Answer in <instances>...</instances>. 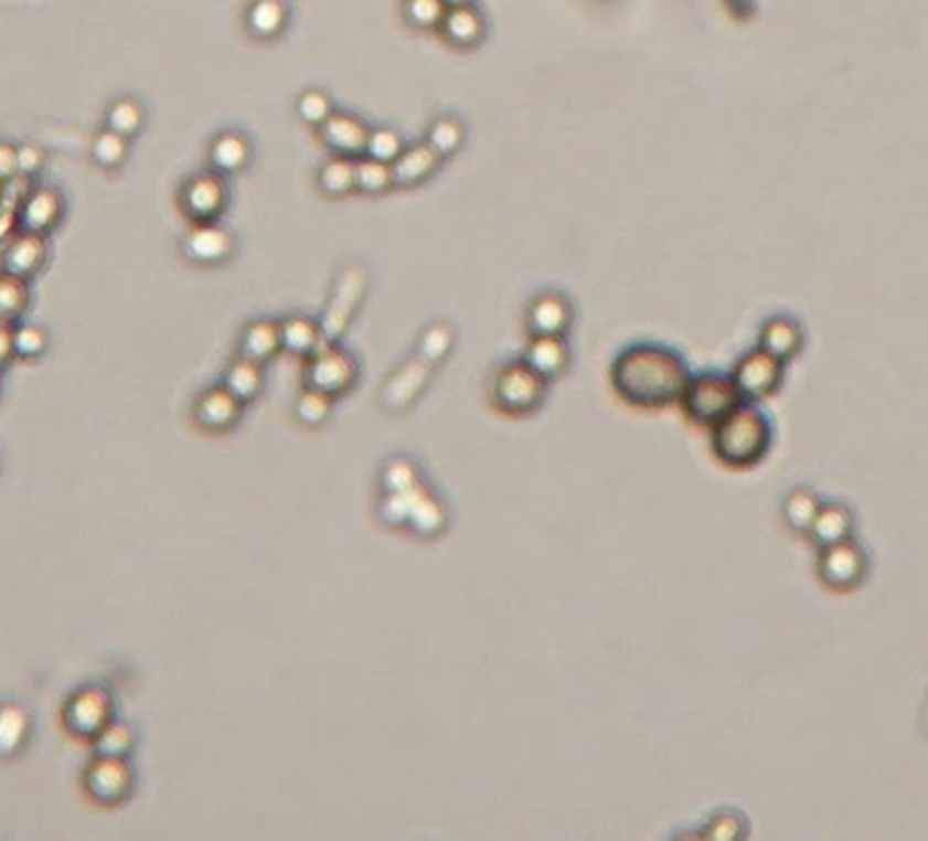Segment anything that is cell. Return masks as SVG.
Wrapping results in <instances>:
<instances>
[{
	"label": "cell",
	"instance_id": "6da1fadb",
	"mask_svg": "<svg viewBox=\"0 0 928 841\" xmlns=\"http://www.w3.org/2000/svg\"><path fill=\"white\" fill-rule=\"evenodd\" d=\"M611 383L628 405L660 411L682 400L690 372L684 359L663 345H630L614 359Z\"/></svg>",
	"mask_w": 928,
	"mask_h": 841
},
{
	"label": "cell",
	"instance_id": "7a4b0ae2",
	"mask_svg": "<svg viewBox=\"0 0 928 841\" xmlns=\"http://www.w3.org/2000/svg\"><path fill=\"white\" fill-rule=\"evenodd\" d=\"M771 440V420L749 402H742L736 411L712 426L714 456L733 470H749V467L760 465L768 456Z\"/></svg>",
	"mask_w": 928,
	"mask_h": 841
},
{
	"label": "cell",
	"instance_id": "3957f363",
	"mask_svg": "<svg viewBox=\"0 0 928 841\" xmlns=\"http://www.w3.org/2000/svg\"><path fill=\"white\" fill-rule=\"evenodd\" d=\"M742 402L744 400H742V394H738L733 377L708 372V375L690 377V383H687V388H684L679 405H682V411L687 413L690 420H695V424L708 426V429H712L714 424H719V420L728 416V413L736 411Z\"/></svg>",
	"mask_w": 928,
	"mask_h": 841
},
{
	"label": "cell",
	"instance_id": "277c9868",
	"mask_svg": "<svg viewBox=\"0 0 928 841\" xmlns=\"http://www.w3.org/2000/svg\"><path fill=\"white\" fill-rule=\"evenodd\" d=\"M63 727L79 742H93L111 720H115V698L104 684L76 686L63 703Z\"/></svg>",
	"mask_w": 928,
	"mask_h": 841
},
{
	"label": "cell",
	"instance_id": "5b68a950",
	"mask_svg": "<svg viewBox=\"0 0 928 841\" xmlns=\"http://www.w3.org/2000/svg\"><path fill=\"white\" fill-rule=\"evenodd\" d=\"M546 383L524 361L502 366L492 386L494 407L508 416H530L546 400Z\"/></svg>",
	"mask_w": 928,
	"mask_h": 841
},
{
	"label": "cell",
	"instance_id": "8992f818",
	"mask_svg": "<svg viewBox=\"0 0 928 841\" xmlns=\"http://www.w3.org/2000/svg\"><path fill=\"white\" fill-rule=\"evenodd\" d=\"M136 774L128 757L93 755L90 766L82 774V790L98 807H120L131 798Z\"/></svg>",
	"mask_w": 928,
	"mask_h": 841
},
{
	"label": "cell",
	"instance_id": "52a82bcc",
	"mask_svg": "<svg viewBox=\"0 0 928 841\" xmlns=\"http://www.w3.org/2000/svg\"><path fill=\"white\" fill-rule=\"evenodd\" d=\"M359 381V364L348 351L334 342H323L312 356H307L305 383L310 388L323 391L332 400L348 394Z\"/></svg>",
	"mask_w": 928,
	"mask_h": 841
},
{
	"label": "cell",
	"instance_id": "ba28073f",
	"mask_svg": "<svg viewBox=\"0 0 928 841\" xmlns=\"http://www.w3.org/2000/svg\"><path fill=\"white\" fill-rule=\"evenodd\" d=\"M364 291H366L364 266L353 264V266H348L340 277H337V283L332 288V299H329L327 310H323L321 321H318L321 323L323 340L337 342L342 334H345L353 312H356V307L362 305Z\"/></svg>",
	"mask_w": 928,
	"mask_h": 841
},
{
	"label": "cell",
	"instance_id": "9c48e42d",
	"mask_svg": "<svg viewBox=\"0 0 928 841\" xmlns=\"http://www.w3.org/2000/svg\"><path fill=\"white\" fill-rule=\"evenodd\" d=\"M820 565L818 573L825 586L836 592H853L858 589L868 573V556L853 537L842 543H833L829 549H820Z\"/></svg>",
	"mask_w": 928,
	"mask_h": 841
},
{
	"label": "cell",
	"instance_id": "30bf717a",
	"mask_svg": "<svg viewBox=\"0 0 928 841\" xmlns=\"http://www.w3.org/2000/svg\"><path fill=\"white\" fill-rule=\"evenodd\" d=\"M226 185L217 171L191 177L180 191V210L191 223H215L226 210Z\"/></svg>",
	"mask_w": 928,
	"mask_h": 841
},
{
	"label": "cell",
	"instance_id": "8fae6325",
	"mask_svg": "<svg viewBox=\"0 0 928 841\" xmlns=\"http://www.w3.org/2000/svg\"><path fill=\"white\" fill-rule=\"evenodd\" d=\"M738 394L744 402H760L782 386V361L774 359L762 348L747 353L733 372Z\"/></svg>",
	"mask_w": 928,
	"mask_h": 841
},
{
	"label": "cell",
	"instance_id": "7c38bea8",
	"mask_svg": "<svg viewBox=\"0 0 928 841\" xmlns=\"http://www.w3.org/2000/svg\"><path fill=\"white\" fill-rule=\"evenodd\" d=\"M245 405L226 386H212L201 391L193 402V420L206 435H226L242 420Z\"/></svg>",
	"mask_w": 928,
	"mask_h": 841
},
{
	"label": "cell",
	"instance_id": "4fadbf2b",
	"mask_svg": "<svg viewBox=\"0 0 928 841\" xmlns=\"http://www.w3.org/2000/svg\"><path fill=\"white\" fill-rule=\"evenodd\" d=\"M234 253V239L217 223H193L182 239V256L199 266H217Z\"/></svg>",
	"mask_w": 928,
	"mask_h": 841
},
{
	"label": "cell",
	"instance_id": "5bb4252c",
	"mask_svg": "<svg viewBox=\"0 0 928 841\" xmlns=\"http://www.w3.org/2000/svg\"><path fill=\"white\" fill-rule=\"evenodd\" d=\"M3 272L6 275L22 277V280H31L33 275H39L41 266L46 264V256H50V247H46V239L41 234H28V231H17L3 247Z\"/></svg>",
	"mask_w": 928,
	"mask_h": 841
},
{
	"label": "cell",
	"instance_id": "9a60e30c",
	"mask_svg": "<svg viewBox=\"0 0 928 841\" xmlns=\"http://www.w3.org/2000/svg\"><path fill=\"white\" fill-rule=\"evenodd\" d=\"M318 130H321L323 145H327L334 156H342V158L364 156V145H366V134H370V128H366L359 117L348 115V111H332V115L318 126Z\"/></svg>",
	"mask_w": 928,
	"mask_h": 841
},
{
	"label": "cell",
	"instance_id": "2e32d148",
	"mask_svg": "<svg viewBox=\"0 0 928 841\" xmlns=\"http://www.w3.org/2000/svg\"><path fill=\"white\" fill-rule=\"evenodd\" d=\"M63 217V199L55 188H33L20 201V231L46 236Z\"/></svg>",
	"mask_w": 928,
	"mask_h": 841
},
{
	"label": "cell",
	"instance_id": "e0dca14e",
	"mask_svg": "<svg viewBox=\"0 0 928 841\" xmlns=\"http://www.w3.org/2000/svg\"><path fill=\"white\" fill-rule=\"evenodd\" d=\"M573 310L557 294H543L527 307V329L532 337H563L570 329Z\"/></svg>",
	"mask_w": 928,
	"mask_h": 841
},
{
	"label": "cell",
	"instance_id": "ac0fdd59",
	"mask_svg": "<svg viewBox=\"0 0 928 841\" xmlns=\"http://www.w3.org/2000/svg\"><path fill=\"white\" fill-rule=\"evenodd\" d=\"M524 364H530V370H535L543 381H557L570 364V348L563 337H532Z\"/></svg>",
	"mask_w": 928,
	"mask_h": 841
},
{
	"label": "cell",
	"instance_id": "d6986e66",
	"mask_svg": "<svg viewBox=\"0 0 928 841\" xmlns=\"http://www.w3.org/2000/svg\"><path fill=\"white\" fill-rule=\"evenodd\" d=\"M855 530V517L847 505L842 502H823L814 517L812 530H809V537L818 549H829L833 543H842L847 537H853Z\"/></svg>",
	"mask_w": 928,
	"mask_h": 841
},
{
	"label": "cell",
	"instance_id": "ffe728a7",
	"mask_svg": "<svg viewBox=\"0 0 928 841\" xmlns=\"http://www.w3.org/2000/svg\"><path fill=\"white\" fill-rule=\"evenodd\" d=\"M437 163H440V156L424 141V145L402 147V152L394 158L392 163V180L394 185L410 188L418 185V182L429 180L437 171Z\"/></svg>",
	"mask_w": 928,
	"mask_h": 841
},
{
	"label": "cell",
	"instance_id": "44dd1931",
	"mask_svg": "<svg viewBox=\"0 0 928 841\" xmlns=\"http://www.w3.org/2000/svg\"><path fill=\"white\" fill-rule=\"evenodd\" d=\"M437 31L442 33V39H446L451 46L470 50V46L481 44L483 31H487V28H483V17L478 14L470 3H467V6H448L446 17H442Z\"/></svg>",
	"mask_w": 928,
	"mask_h": 841
},
{
	"label": "cell",
	"instance_id": "7402d4cb",
	"mask_svg": "<svg viewBox=\"0 0 928 841\" xmlns=\"http://www.w3.org/2000/svg\"><path fill=\"white\" fill-rule=\"evenodd\" d=\"M282 351L280 345V323L275 321H253L245 326L239 337V356L247 361H256V364H269L277 353Z\"/></svg>",
	"mask_w": 928,
	"mask_h": 841
},
{
	"label": "cell",
	"instance_id": "603a6c76",
	"mask_svg": "<svg viewBox=\"0 0 928 841\" xmlns=\"http://www.w3.org/2000/svg\"><path fill=\"white\" fill-rule=\"evenodd\" d=\"M31 742V714L17 703L0 706V760H14Z\"/></svg>",
	"mask_w": 928,
	"mask_h": 841
},
{
	"label": "cell",
	"instance_id": "cb8c5ba5",
	"mask_svg": "<svg viewBox=\"0 0 928 841\" xmlns=\"http://www.w3.org/2000/svg\"><path fill=\"white\" fill-rule=\"evenodd\" d=\"M323 342L327 340H323L321 323L312 321V318L291 316L280 323V345L282 351L291 353V356H312Z\"/></svg>",
	"mask_w": 928,
	"mask_h": 841
},
{
	"label": "cell",
	"instance_id": "d4e9b609",
	"mask_svg": "<svg viewBox=\"0 0 928 841\" xmlns=\"http://www.w3.org/2000/svg\"><path fill=\"white\" fill-rule=\"evenodd\" d=\"M250 161V141L236 130H223L210 145V163L217 174H236Z\"/></svg>",
	"mask_w": 928,
	"mask_h": 841
},
{
	"label": "cell",
	"instance_id": "484cf974",
	"mask_svg": "<svg viewBox=\"0 0 928 841\" xmlns=\"http://www.w3.org/2000/svg\"><path fill=\"white\" fill-rule=\"evenodd\" d=\"M801 345H803V334H801V329L790 321V318H771V321L762 326L760 348L766 353H771L774 359L782 361V364L793 359L796 353L801 351Z\"/></svg>",
	"mask_w": 928,
	"mask_h": 841
},
{
	"label": "cell",
	"instance_id": "4316f807",
	"mask_svg": "<svg viewBox=\"0 0 928 841\" xmlns=\"http://www.w3.org/2000/svg\"><path fill=\"white\" fill-rule=\"evenodd\" d=\"M429 494V489L424 483L410 486V489L397 491V494H381V502H377V517L386 526L392 530H405L407 521H410L413 511H416L418 502Z\"/></svg>",
	"mask_w": 928,
	"mask_h": 841
},
{
	"label": "cell",
	"instance_id": "83f0119b",
	"mask_svg": "<svg viewBox=\"0 0 928 841\" xmlns=\"http://www.w3.org/2000/svg\"><path fill=\"white\" fill-rule=\"evenodd\" d=\"M223 386L232 391L242 405H250L264 391V366L239 356L228 366L226 375H223Z\"/></svg>",
	"mask_w": 928,
	"mask_h": 841
},
{
	"label": "cell",
	"instance_id": "f1b7e54d",
	"mask_svg": "<svg viewBox=\"0 0 928 841\" xmlns=\"http://www.w3.org/2000/svg\"><path fill=\"white\" fill-rule=\"evenodd\" d=\"M288 9L282 0H253L245 11V28L256 39H275L286 28Z\"/></svg>",
	"mask_w": 928,
	"mask_h": 841
},
{
	"label": "cell",
	"instance_id": "f546056e",
	"mask_svg": "<svg viewBox=\"0 0 928 841\" xmlns=\"http://www.w3.org/2000/svg\"><path fill=\"white\" fill-rule=\"evenodd\" d=\"M318 188L329 195V199H342L356 191V158L334 156L321 166L318 174Z\"/></svg>",
	"mask_w": 928,
	"mask_h": 841
},
{
	"label": "cell",
	"instance_id": "4dcf8cb0",
	"mask_svg": "<svg viewBox=\"0 0 928 841\" xmlns=\"http://www.w3.org/2000/svg\"><path fill=\"white\" fill-rule=\"evenodd\" d=\"M416 483H422V467L410 456H392L377 470V489H381V494H397V491L410 489Z\"/></svg>",
	"mask_w": 928,
	"mask_h": 841
},
{
	"label": "cell",
	"instance_id": "1f68e13d",
	"mask_svg": "<svg viewBox=\"0 0 928 841\" xmlns=\"http://www.w3.org/2000/svg\"><path fill=\"white\" fill-rule=\"evenodd\" d=\"M446 526H448L446 505H442V502L429 491V494L416 505V511H413V517L410 521H407L405 530H410L413 535L424 537V541H435L437 535L446 532Z\"/></svg>",
	"mask_w": 928,
	"mask_h": 841
},
{
	"label": "cell",
	"instance_id": "d6a6232c",
	"mask_svg": "<svg viewBox=\"0 0 928 841\" xmlns=\"http://www.w3.org/2000/svg\"><path fill=\"white\" fill-rule=\"evenodd\" d=\"M820 497H814V491L809 489H793L788 497H785L782 502V517L788 521V526L798 535H809V530H812L814 524V517H818L820 511Z\"/></svg>",
	"mask_w": 928,
	"mask_h": 841
},
{
	"label": "cell",
	"instance_id": "836d02e7",
	"mask_svg": "<svg viewBox=\"0 0 928 841\" xmlns=\"http://www.w3.org/2000/svg\"><path fill=\"white\" fill-rule=\"evenodd\" d=\"M90 744H93V755H98V757H131V752L136 746V731L128 725V722H120L115 716V720H111Z\"/></svg>",
	"mask_w": 928,
	"mask_h": 841
},
{
	"label": "cell",
	"instance_id": "e575fe53",
	"mask_svg": "<svg viewBox=\"0 0 928 841\" xmlns=\"http://www.w3.org/2000/svg\"><path fill=\"white\" fill-rule=\"evenodd\" d=\"M28 305H31V288L28 280L14 275H0V323L14 326L25 316Z\"/></svg>",
	"mask_w": 928,
	"mask_h": 841
},
{
	"label": "cell",
	"instance_id": "d590c367",
	"mask_svg": "<svg viewBox=\"0 0 928 841\" xmlns=\"http://www.w3.org/2000/svg\"><path fill=\"white\" fill-rule=\"evenodd\" d=\"M332 411H334L332 396L310 386L301 391V394L297 396V402H294V416H297L299 424L307 426V429H318V426L327 424V420L332 418Z\"/></svg>",
	"mask_w": 928,
	"mask_h": 841
},
{
	"label": "cell",
	"instance_id": "8d00e7d4",
	"mask_svg": "<svg viewBox=\"0 0 928 841\" xmlns=\"http://www.w3.org/2000/svg\"><path fill=\"white\" fill-rule=\"evenodd\" d=\"M104 123L106 128L115 130V134L134 139L141 126H145V109H141V104L136 98H117L115 104H109V109H106Z\"/></svg>",
	"mask_w": 928,
	"mask_h": 841
},
{
	"label": "cell",
	"instance_id": "74e56055",
	"mask_svg": "<svg viewBox=\"0 0 928 841\" xmlns=\"http://www.w3.org/2000/svg\"><path fill=\"white\" fill-rule=\"evenodd\" d=\"M90 156L100 169H109V171L120 169L128 158V139L109 128L98 130L90 141Z\"/></svg>",
	"mask_w": 928,
	"mask_h": 841
},
{
	"label": "cell",
	"instance_id": "f35d334b",
	"mask_svg": "<svg viewBox=\"0 0 928 841\" xmlns=\"http://www.w3.org/2000/svg\"><path fill=\"white\" fill-rule=\"evenodd\" d=\"M394 185L392 163L375 161V158H356V191L375 195L388 191Z\"/></svg>",
	"mask_w": 928,
	"mask_h": 841
},
{
	"label": "cell",
	"instance_id": "ab89813d",
	"mask_svg": "<svg viewBox=\"0 0 928 841\" xmlns=\"http://www.w3.org/2000/svg\"><path fill=\"white\" fill-rule=\"evenodd\" d=\"M462 139H465V130H462V123L454 120V117H437L435 123L429 126V134H427V145L431 150L442 158H451L454 152L462 147Z\"/></svg>",
	"mask_w": 928,
	"mask_h": 841
},
{
	"label": "cell",
	"instance_id": "60d3db41",
	"mask_svg": "<svg viewBox=\"0 0 928 841\" xmlns=\"http://www.w3.org/2000/svg\"><path fill=\"white\" fill-rule=\"evenodd\" d=\"M448 6L442 0H405V20L416 31H437Z\"/></svg>",
	"mask_w": 928,
	"mask_h": 841
},
{
	"label": "cell",
	"instance_id": "b9f144b4",
	"mask_svg": "<svg viewBox=\"0 0 928 841\" xmlns=\"http://www.w3.org/2000/svg\"><path fill=\"white\" fill-rule=\"evenodd\" d=\"M50 345V334L46 329L35 323H14V356L17 359H35L46 351Z\"/></svg>",
	"mask_w": 928,
	"mask_h": 841
},
{
	"label": "cell",
	"instance_id": "7bdbcfd3",
	"mask_svg": "<svg viewBox=\"0 0 928 841\" xmlns=\"http://www.w3.org/2000/svg\"><path fill=\"white\" fill-rule=\"evenodd\" d=\"M454 345V331L448 329L446 323L429 326L427 331L418 340V356H422L427 364H435V361L446 359V353L451 351Z\"/></svg>",
	"mask_w": 928,
	"mask_h": 841
},
{
	"label": "cell",
	"instance_id": "ee69618b",
	"mask_svg": "<svg viewBox=\"0 0 928 841\" xmlns=\"http://www.w3.org/2000/svg\"><path fill=\"white\" fill-rule=\"evenodd\" d=\"M402 139L399 134H394L392 128H375L366 134V145H364V156L366 158H375V161H383V163H394V158L402 152Z\"/></svg>",
	"mask_w": 928,
	"mask_h": 841
},
{
	"label": "cell",
	"instance_id": "f6af8a7d",
	"mask_svg": "<svg viewBox=\"0 0 928 841\" xmlns=\"http://www.w3.org/2000/svg\"><path fill=\"white\" fill-rule=\"evenodd\" d=\"M297 111L307 126L318 128L329 115H332L334 106H332V98H329L323 91H307V93H301L297 100Z\"/></svg>",
	"mask_w": 928,
	"mask_h": 841
},
{
	"label": "cell",
	"instance_id": "bcb514c9",
	"mask_svg": "<svg viewBox=\"0 0 928 841\" xmlns=\"http://www.w3.org/2000/svg\"><path fill=\"white\" fill-rule=\"evenodd\" d=\"M17 166H20V177H31L44 166V152L33 145L17 147Z\"/></svg>",
	"mask_w": 928,
	"mask_h": 841
},
{
	"label": "cell",
	"instance_id": "7dc6e473",
	"mask_svg": "<svg viewBox=\"0 0 928 841\" xmlns=\"http://www.w3.org/2000/svg\"><path fill=\"white\" fill-rule=\"evenodd\" d=\"M20 177V166H17V147L9 141H0V182H9Z\"/></svg>",
	"mask_w": 928,
	"mask_h": 841
},
{
	"label": "cell",
	"instance_id": "c3c4849f",
	"mask_svg": "<svg viewBox=\"0 0 928 841\" xmlns=\"http://www.w3.org/2000/svg\"><path fill=\"white\" fill-rule=\"evenodd\" d=\"M14 356V326L0 323V370L9 366V361Z\"/></svg>",
	"mask_w": 928,
	"mask_h": 841
},
{
	"label": "cell",
	"instance_id": "681fc988",
	"mask_svg": "<svg viewBox=\"0 0 928 841\" xmlns=\"http://www.w3.org/2000/svg\"><path fill=\"white\" fill-rule=\"evenodd\" d=\"M442 3H446V6H467V3H472V0H442Z\"/></svg>",
	"mask_w": 928,
	"mask_h": 841
},
{
	"label": "cell",
	"instance_id": "f907efd6",
	"mask_svg": "<svg viewBox=\"0 0 928 841\" xmlns=\"http://www.w3.org/2000/svg\"><path fill=\"white\" fill-rule=\"evenodd\" d=\"M3 195H6V182H0V201H3Z\"/></svg>",
	"mask_w": 928,
	"mask_h": 841
},
{
	"label": "cell",
	"instance_id": "816d5d0a",
	"mask_svg": "<svg viewBox=\"0 0 928 841\" xmlns=\"http://www.w3.org/2000/svg\"><path fill=\"white\" fill-rule=\"evenodd\" d=\"M0 275H3V256H0Z\"/></svg>",
	"mask_w": 928,
	"mask_h": 841
}]
</instances>
